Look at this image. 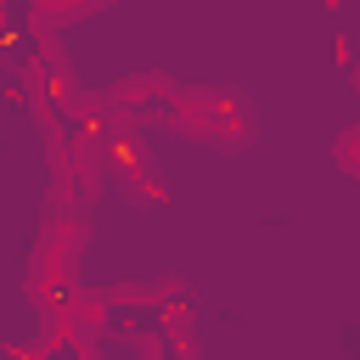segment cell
I'll return each instance as SVG.
<instances>
[{"label": "cell", "mask_w": 360, "mask_h": 360, "mask_svg": "<svg viewBox=\"0 0 360 360\" xmlns=\"http://www.w3.org/2000/svg\"><path fill=\"white\" fill-rule=\"evenodd\" d=\"M332 163L360 180V124H343V129L332 135Z\"/></svg>", "instance_id": "8992f818"}, {"label": "cell", "mask_w": 360, "mask_h": 360, "mask_svg": "<svg viewBox=\"0 0 360 360\" xmlns=\"http://www.w3.org/2000/svg\"><path fill=\"white\" fill-rule=\"evenodd\" d=\"M174 84L180 79H169L163 68H146V73H124L118 84H107L101 90V101H107V112L118 118V124H152L158 112H163V101L174 96Z\"/></svg>", "instance_id": "3957f363"}, {"label": "cell", "mask_w": 360, "mask_h": 360, "mask_svg": "<svg viewBox=\"0 0 360 360\" xmlns=\"http://www.w3.org/2000/svg\"><path fill=\"white\" fill-rule=\"evenodd\" d=\"M101 174H107L135 208H163V202H169V180H163V169L152 163V146L141 141L135 124H112L107 152H101Z\"/></svg>", "instance_id": "7a4b0ae2"}, {"label": "cell", "mask_w": 360, "mask_h": 360, "mask_svg": "<svg viewBox=\"0 0 360 360\" xmlns=\"http://www.w3.org/2000/svg\"><path fill=\"white\" fill-rule=\"evenodd\" d=\"M124 338L135 343V354H141V360H202V354H197L191 304H174L158 326H146V332H124Z\"/></svg>", "instance_id": "277c9868"}, {"label": "cell", "mask_w": 360, "mask_h": 360, "mask_svg": "<svg viewBox=\"0 0 360 360\" xmlns=\"http://www.w3.org/2000/svg\"><path fill=\"white\" fill-rule=\"evenodd\" d=\"M349 84H354V96H360V62H354V68H349Z\"/></svg>", "instance_id": "ba28073f"}, {"label": "cell", "mask_w": 360, "mask_h": 360, "mask_svg": "<svg viewBox=\"0 0 360 360\" xmlns=\"http://www.w3.org/2000/svg\"><path fill=\"white\" fill-rule=\"evenodd\" d=\"M158 129L208 146V152H248L253 146V101L236 84H174V96L163 101V112L152 118Z\"/></svg>", "instance_id": "6da1fadb"}, {"label": "cell", "mask_w": 360, "mask_h": 360, "mask_svg": "<svg viewBox=\"0 0 360 360\" xmlns=\"http://www.w3.org/2000/svg\"><path fill=\"white\" fill-rule=\"evenodd\" d=\"M101 11H107V0H73V6L39 0V6H28V22H39V28H68V22H84V17H101Z\"/></svg>", "instance_id": "5b68a950"}, {"label": "cell", "mask_w": 360, "mask_h": 360, "mask_svg": "<svg viewBox=\"0 0 360 360\" xmlns=\"http://www.w3.org/2000/svg\"><path fill=\"white\" fill-rule=\"evenodd\" d=\"M51 360H101V343H68V349L51 354Z\"/></svg>", "instance_id": "52a82bcc"}]
</instances>
